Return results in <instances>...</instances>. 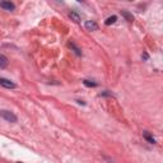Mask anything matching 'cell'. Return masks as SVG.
I'll return each instance as SVG.
<instances>
[{
  "label": "cell",
  "mask_w": 163,
  "mask_h": 163,
  "mask_svg": "<svg viewBox=\"0 0 163 163\" xmlns=\"http://www.w3.org/2000/svg\"><path fill=\"white\" fill-rule=\"evenodd\" d=\"M0 115H1L3 119H5V120L9 122H17V116L13 112H10V111H1Z\"/></svg>",
  "instance_id": "cell-1"
},
{
  "label": "cell",
  "mask_w": 163,
  "mask_h": 163,
  "mask_svg": "<svg viewBox=\"0 0 163 163\" xmlns=\"http://www.w3.org/2000/svg\"><path fill=\"white\" fill-rule=\"evenodd\" d=\"M0 85H3L4 88H8V89L15 88V84L13 83V82H10L8 79H4V78H0Z\"/></svg>",
  "instance_id": "cell-2"
},
{
  "label": "cell",
  "mask_w": 163,
  "mask_h": 163,
  "mask_svg": "<svg viewBox=\"0 0 163 163\" xmlns=\"http://www.w3.org/2000/svg\"><path fill=\"white\" fill-rule=\"evenodd\" d=\"M0 8H4V9L7 10H14V4L10 1H1L0 3Z\"/></svg>",
  "instance_id": "cell-3"
},
{
  "label": "cell",
  "mask_w": 163,
  "mask_h": 163,
  "mask_svg": "<svg viewBox=\"0 0 163 163\" xmlns=\"http://www.w3.org/2000/svg\"><path fill=\"white\" fill-rule=\"evenodd\" d=\"M85 28L88 29V31H96V29L98 28V26H97L96 22L88 21V22H85Z\"/></svg>",
  "instance_id": "cell-4"
},
{
  "label": "cell",
  "mask_w": 163,
  "mask_h": 163,
  "mask_svg": "<svg viewBox=\"0 0 163 163\" xmlns=\"http://www.w3.org/2000/svg\"><path fill=\"white\" fill-rule=\"evenodd\" d=\"M143 136H144V139H146L150 144H154V143H156V139H154V138L152 136V135L149 134L148 131H144V133H143Z\"/></svg>",
  "instance_id": "cell-5"
},
{
  "label": "cell",
  "mask_w": 163,
  "mask_h": 163,
  "mask_svg": "<svg viewBox=\"0 0 163 163\" xmlns=\"http://www.w3.org/2000/svg\"><path fill=\"white\" fill-rule=\"evenodd\" d=\"M8 66V59L4 55H0V69H4Z\"/></svg>",
  "instance_id": "cell-6"
},
{
  "label": "cell",
  "mask_w": 163,
  "mask_h": 163,
  "mask_svg": "<svg viewBox=\"0 0 163 163\" xmlns=\"http://www.w3.org/2000/svg\"><path fill=\"white\" fill-rule=\"evenodd\" d=\"M68 45H69V47H72L73 48V50H74L75 51V54H77V55H82V52H80V50H79V48H78L77 47V46H75L74 45V42H69V43H68Z\"/></svg>",
  "instance_id": "cell-7"
},
{
  "label": "cell",
  "mask_w": 163,
  "mask_h": 163,
  "mask_svg": "<svg viewBox=\"0 0 163 163\" xmlns=\"http://www.w3.org/2000/svg\"><path fill=\"white\" fill-rule=\"evenodd\" d=\"M116 19H117V17H116V15H112V17L107 18V21L105 22V23H106V26H110V24L115 23V22H116Z\"/></svg>",
  "instance_id": "cell-8"
},
{
  "label": "cell",
  "mask_w": 163,
  "mask_h": 163,
  "mask_svg": "<svg viewBox=\"0 0 163 163\" xmlns=\"http://www.w3.org/2000/svg\"><path fill=\"white\" fill-rule=\"evenodd\" d=\"M70 18H72L74 22H79L80 21V17L78 15L77 12H72V13H70Z\"/></svg>",
  "instance_id": "cell-9"
},
{
  "label": "cell",
  "mask_w": 163,
  "mask_h": 163,
  "mask_svg": "<svg viewBox=\"0 0 163 163\" xmlns=\"http://www.w3.org/2000/svg\"><path fill=\"white\" fill-rule=\"evenodd\" d=\"M121 13H122V15H124V17L126 18V19L129 21V22H133V21H134V18H133V15H131V14H129V13H127V12H125V10H124V12H121Z\"/></svg>",
  "instance_id": "cell-10"
},
{
  "label": "cell",
  "mask_w": 163,
  "mask_h": 163,
  "mask_svg": "<svg viewBox=\"0 0 163 163\" xmlns=\"http://www.w3.org/2000/svg\"><path fill=\"white\" fill-rule=\"evenodd\" d=\"M84 84H85L87 87H96L97 85V83H92V82H89V80H84Z\"/></svg>",
  "instance_id": "cell-11"
},
{
  "label": "cell",
  "mask_w": 163,
  "mask_h": 163,
  "mask_svg": "<svg viewBox=\"0 0 163 163\" xmlns=\"http://www.w3.org/2000/svg\"><path fill=\"white\" fill-rule=\"evenodd\" d=\"M17 163H22V162H17Z\"/></svg>",
  "instance_id": "cell-12"
}]
</instances>
